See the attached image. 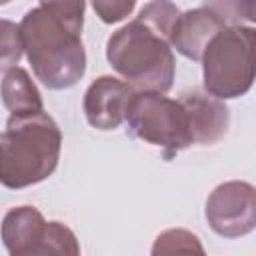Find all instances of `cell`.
<instances>
[{"instance_id":"1","label":"cell","mask_w":256,"mask_h":256,"mask_svg":"<svg viewBox=\"0 0 256 256\" xmlns=\"http://www.w3.org/2000/svg\"><path fill=\"white\" fill-rule=\"evenodd\" d=\"M170 30V26L138 14L108 38L110 66L136 90L168 92L176 72Z\"/></svg>"},{"instance_id":"2","label":"cell","mask_w":256,"mask_h":256,"mask_svg":"<svg viewBox=\"0 0 256 256\" xmlns=\"http://www.w3.org/2000/svg\"><path fill=\"white\" fill-rule=\"evenodd\" d=\"M62 132L44 110L26 116L10 114L0 132V184L12 190L46 180L58 166Z\"/></svg>"},{"instance_id":"3","label":"cell","mask_w":256,"mask_h":256,"mask_svg":"<svg viewBox=\"0 0 256 256\" xmlns=\"http://www.w3.org/2000/svg\"><path fill=\"white\" fill-rule=\"evenodd\" d=\"M24 52L36 78L50 90L74 86L86 72V50L80 34L72 32L40 6L20 22Z\"/></svg>"},{"instance_id":"4","label":"cell","mask_w":256,"mask_h":256,"mask_svg":"<svg viewBox=\"0 0 256 256\" xmlns=\"http://www.w3.org/2000/svg\"><path fill=\"white\" fill-rule=\"evenodd\" d=\"M204 90L220 100L244 96L254 82V28H220L202 52Z\"/></svg>"},{"instance_id":"5","label":"cell","mask_w":256,"mask_h":256,"mask_svg":"<svg viewBox=\"0 0 256 256\" xmlns=\"http://www.w3.org/2000/svg\"><path fill=\"white\" fill-rule=\"evenodd\" d=\"M124 120L128 122V132L132 136L162 148L166 156L194 144L184 104L180 98H168L164 92L134 90L126 104Z\"/></svg>"},{"instance_id":"6","label":"cell","mask_w":256,"mask_h":256,"mask_svg":"<svg viewBox=\"0 0 256 256\" xmlns=\"http://www.w3.org/2000/svg\"><path fill=\"white\" fill-rule=\"evenodd\" d=\"M0 236L12 256L80 254L76 234L62 222H46L42 212L34 206H18L8 210L0 226Z\"/></svg>"},{"instance_id":"7","label":"cell","mask_w":256,"mask_h":256,"mask_svg":"<svg viewBox=\"0 0 256 256\" xmlns=\"http://www.w3.org/2000/svg\"><path fill=\"white\" fill-rule=\"evenodd\" d=\"M206 220L224 238H240L256 226V190L248 182L230 180L216 186L206 200Z\"/></svg>"},{"instance_id":"8","label":"cell","mask_w":256,"mask_h":256,"mask_svg":"<svg viewBox=\"0 0 256 256\" xmlns=\"http://www.w3.org/2000/svg\"><path fill=\"white\" fill-rule=\"evenodd\" d=\"M136 88L114 76L96 78L84 94V114L90 126L114 130L124 122L126 104Z\"/></svg>"},{"instance_id":"9","label":"cell","mask_w":256,"mask_h":256,"mask_svg":"<svg viewBox=\"0 0 256 256\" xmlns=\"http://www.w3.org/2000/svg\"><path fill=\"white\" fill-rule=\"evenodd\" d=\"M226 22L208 6L180 12L170 30V46L190 60H200L210 38Z\"/></svg>"},{"instance_id":"10","label":"cell","mask_w":256,"mask_h":256,"mask_svg":"<svg viewBox=\"0 0 256 256\" xmlns=\"http://www.w3.org/2000/svg\"><path fill=\"white\" fill-rule=\"evenodd\" d=\"M180 102L188 112L194 142L208 146L224 138L230 124V112L220 98L208 92L192 90V92H184L180 96Z\"/></svg>"},{"instance_id":"11","label":"cell","mask_w":256,"mask_h":256,"mask_svg":"<svg viewBox=\"0 0 256 256\" xmlns=\"http://www.w3.org/2000/svg\"><path fill=\"white\" fill-rule=\"evenodd\" d=\"M0 96L4 106L14 116H26L44 110L40 90L32 82L30 74L20 66H12L4 72L0 82Z\"/></svg>"},{"instance_id":"12","label":"cell","mask_w":256,"mask_h":256,"mask_svg":"<svg viewBox=\"0 0 256 256\" xmlns=\"http://www.w3.org/2000/svg\"><path fill=\"white\" fill-rule=\"evenodd\" d=\"M204 254V248L198 240L196 234L184 230V228H172L166 230L162 234H158L154 246H152V254Z\"/></svg>"},{"instance_id":"13","label":"cell","mask_w":256,"mask_h":256,"mask_svg":"<svg viewBox=\"0 0 256 256\" xmlns=\"http://www.w3.org/2000/svg\"><path fill=\"white\" fill-rule=\"evenodd\" d=\"M40 8L72 32H82L86 0H40Z\"/></svg>"},{"instance_id":"14","label":"cell","mask_w":256,"mask_h":256,"mask_svg":"<svg viewBox=\"0 0 256 256\" xmlns=\"http://www.w3.org/2000/svg\"><path fill=\"white\" fill-rule=\"evenodd\" d=\"M24 54L20 24L0 18V70H8L20 62Z\"/></svg>"},{"instance_id":"15","label":"cell","mask_w":256,"mask_h":256,"mask_svg":"<svg viewBox=\"0 0 256 256\" xmlns=\"http://www.w3.org/2000/svg\"><path fill=\"white\" fill-rule=\"evenodd\" d=\"M206 6L224 22H254V0H206Z\"/></svg>"},{"instance_id":"16","label":"cell","mask_w":256,"mask_h":256,"mask_svg":"<svg viewBox=\"0 0 256 256\" xmlns=\"http://www.w3.org/2000/svg\"><path fill=\"white\" fill-rule=\"evenodd\" d=\"M136 0H92L96 16L106 24H116L132 14Z\"/></svg>"},{"instance_id":"17","label":"cell","mask_w":256,"mask_h":256,"mask_svg":"<svg viewBox=\"0 0 256 256\" xmlns=\"http://www.w3.org/2000/svg\"><path fill=\"white\" fill-rule=\"evenodd\" d=\"M8 2H12V0H0V6H4V4H8Z\"/></svg>"}]
</instances>
